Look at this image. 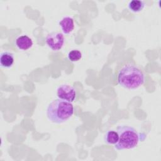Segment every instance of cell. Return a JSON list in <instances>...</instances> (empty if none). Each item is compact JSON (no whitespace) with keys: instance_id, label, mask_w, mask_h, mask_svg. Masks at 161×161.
<instances>
[{"instance_id":"9c48e42d","label":"cell","mask_w":161,"mask_h":161,"mask_svg":"<svg viewBox=\"0 0 161 161\" xmlns=\"http://www.w3.org/2000/svg\"><path fill=\"white\" fill-rule=\"evenodd\" d=\"M128 8L134 13H138L143 10L145 6V3L142 0H131L128 3Z\"/></svg>"},{"instance_id":"6da1fadb","label":"cell","mask_w":161,"mask_h":161,"mask_svg":"<svg viewBox=\"0 0 161 161\" xmlns=\"http://www.w3.org/2000/svg\"><path fill=\"white\" fill-rule=\"evenodd\" d=\"M116 79L117 82L121 87L135 89L144 84L145 76L137 65L132 62H127L117 70Z\"/></svg>"},{"instance_id":"52a82bcc","label":"cell","mask_w":161,"mask_h":161,"mask_svg":"<svg viewBox=\"0 0 161 161\" xmlns=\"http://www.w3.org/2000/svg\"><path fill=\"white\" fill-rule=\"evenodd\" d=\"M16 45L19 49L26 50L32 47L33 41L29 36L24 35L19 36L16 38Z\"/></svg>"},{"instance_id":"ba28073f","label":"cell","mask_w":161,"mask_h":161,"mask_svg":"<svg viewBox=\"0 0 161 161\" xmlns=\"http://www.w3.org/2000/svg\"><path fill=\"white\" fill-rule=\"evenodd\" d=\"M14 58L12 53L9 52H4L1 53L0 65L3 68H9L14 63Z\"/></svg>"},{"instance_id":"277c9868","label":"cell","mask_w":161,"mask_h":161,"mask_svg":"<svg viewBox=\"0 0 161 161\" xmlns=\"http://www.w3.org/2000/svg\"><path fill=\"white\" fill-rule=\"evenodd\" d=\"M45 41L50 48L52 50L57 51L60 50L64 45V36L60 32L53 31L47 35Z\"/></svg>"},{"instance_id":"30bf717a","label":"cell","mask_w":161,"mask_h":161,"mask_svg":"<svg viewBox=\"0 0 161 161\" xmlns=\"http://www.w3.org/2000/svg\"><path fill=\"white\" fill-rule=\"evenodd\" d=\"M119 140V135L117 131L114 130L108 131L104 136V140L108 144H115L118 142Z\"/></svg>"},{"instance_id":"3957f363","label":"cell","mask_w":161,"mask_h":161,"mask_svg":"<svg viewBox=\"0 0 161 161\" xmlns=\"http://www.w3.org/2000/svg\"><path fill=\"white\" fill-rule=\"evenodd\" d=\"M74 114L72 104L67 101L58 99L51 102L47 109L48 119L55 123H62L69 119Z\"/></svg>"},{"instance_id":"8992f818","label":"cell","mask_w":161,"mask_h":161,"mask_svg":"<svg viewBox=\"0 0 161 161\" xmlns=\"http://www.w3.org/2000/svg\"><path fill=\"white\" fill-rule=\"evenodd\" d=\"M59 25L64 33L69 34L74 28V19L70 16H65L59 21Z\"/></svg>"},{"instance_id":"8fae6325","label":"cell","mask_w":161,"mask_h":161,"mask_svg":"<svg viewBox=\"0 0 161 161\" xmlns=\"http://www.w3.org/2000/svg\"><path fill=\"white\" fill-rule=\"evenodd\" d=\"M82 58V53L78 50H72L68 53V58L71 62H77Z\"/></svg>"},{"instance_id":"5b68a950","label":"cell","mask_w":161,"mask_h":161,"mask_svg":"<svg viewBox=\"0 0 161 161\" xmlns=\"http://www.w3.org/2000/svg\"><path fill=\"white\" fill-rule=\"evenodd\" d=\"M57 94L59 99L72 103L75 98L76 92L72 86L68 84H63L58 87Z\"/></svg>"},{"instance_id":"7a4b0ae2","label":"cell","mask_w":161,"mask_h":161,"mask_svg":"<svg viewBox=\"0 0 161 161\" xmlns=\"http://www.w3.org/2000/svg\"><path fill=\"white\" fill-rule=\"evenodd\" d=\"M116 131L119 135V140L114 144V148L118 150L132 149L136 147L140 141H143L146 138L145 133H139L130 126H118Z\"/></svg>"}]
</instances>
